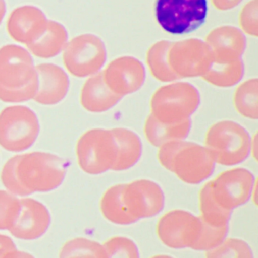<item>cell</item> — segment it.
I'll list each match as a JSON object with an SVG mask.
<instances>
[{"instance_id": "cell-1", "label": "cell", "mask_w": 258, "mask_h": 258, "mask_svg": "<svg viewBox=\"0 0 258 258\" xmlns=\"http://www.w3.org/2000/svg\"><path fill=\"white\" fill-rule=\"evenodd\" d=\"M66 176L63 159L45 152H32L13 156L1 172L2 183L16 197L47 192L61 186Z\"/></svg>"}, {"instance_id": "cell-2", "label": "cell", "mask_w": 258, "mask_h": 258, "mask_svg": "<svg viewBox=\"0 0 258 258\" xmlns=\"http://www.w3.org/2000/svg\"><path fill=\"white\" fill-rule=\"evenodd\" d=\"M38 76L30 53L17 45L0 48V101L23 103L33 99Z\"/></svg>"}, {"instance_id": "cell-3", "label": "cell", "mask_w": 258, "mask_h": 258, "mask_svg": "<svg viewBox=\"0 0 258 258\" xmlns=\"http://www.w3.org/2000/svg\"><path fill=\"white\" fill-rule=\"evenodd\" d=\"M161 165L187 184L197 185L212 174L216 163L205 146L196 143L174 141L159 147Z\"/></svg>"}, {"instance_id": "cell-4", "label": "cell", "mask_w": 258, "mask_h": 258, "mask_svg": "<svg viewBox=\"0 0 258 258\" xmlns=\"http://www.w3.org/2000/svg\"><path fill=\"white\" fill-rule=\"evenodd\" d=\"M200 104L201 95L195 86L187 82H173L153 94L150 114L163 123H180L190 119Z\"/></svg>"}, {"instance_id": "cell-5", "label": "cell", "mask_w": 258, "mask_h": 258, "mask_svg": "<svg viewBox=\"0 0 258 258\" xmlns=\"http://www.w3.org/2000/svg\"><path fill=\"white\" fill-rule=\"evenodd\" d=\"M251 139L249 132L238 122L221 121L208 131L205 147L216 165L234 166L240 165L249 157Z\"/></svg>"}, {"instance_id": "cell-6", "label": "cell", "mask_w": 258, "mask_h": 258, "mask_svg": "<svg viewBox=\"0 0 258 258\" xmlns=\"http://www.w3.org/2000/svg\"><path fill=\"white\" fill-rule=\"evenodd\" d=\"M39 133L37 116L29 107L10 106L0 113V146L7 151L19 153L28 150Z\"/></svg>"}, {"instance_id": "cell-7", "label": "cell", "mask_w": 258, "mask_h": 258, "mask_svg": "<svg viewBox=\"0 0 258 258\" xmlns=\"http://www.w3.org/2000/svg\"><path fill=\"white\" fill-rule=\"evenodd\" d=\"M207 0H158L156 17L161 27L174 35L198 30L205 23Z\"/></svg>"}, {"instance_id": "cell-8", "label": "cell", "mask_w": 258, "mask_h": 258, "mask_svg": "<svg viewBox=\"0 0 258 258\" xmlns=\"http://www.w3.org/2000/svg\"><path fill=\"white\" fill-rule=\"evenodd\" d=\"M77 161L86 174L98 175L112 171L116 159V146L111 129L92 128L77 141Z\"/></svg>"}, {"instance_id": "cell-9", "label": "cell", "mask_w": 258, "mask_h": 258, "mask_svg": "<svg viewBox=\"0 0 258 258\" xmlns=\"http://www.w3.org/2000/svg\"><path fill=\"white\" fill-rule=\"evenodd\" d=\"M106 60L104 45L91 35L74 38L64 49L65 68L71 75L79 78L90 77L99 73Z\"/></svg>"}, {"instance_id": "cell-10", "label": "cell", "mask_w": 258, "mask_h": 258, "mask_svg": "<svg viewBox=\"0 0 258 258\" xmlns=\"http://www.w3.org/2000/svg\"><path fill=\"white\" fill-rule=\"evenodd\" d=\"M211 182L215 201L230 212L248 203L256 186L254 174L244 168L224 171Z\"/></svg>"}, {"instance_id": "cell-11", "label": "cell", "mask_w": 258, "mask_h": 258, "mask_svg": "<svg viewBox=\"0 0 258 258\" xmlns=\"http://www.w3.org/2000/svg\"><path fill=\"white\" fill-rule=\"evenodd\" d=\"M199 217L185 210H172L164 215L157 224L161 242L172 249L192 248L199 236Z\"/></svg>"}, {"instance_id": "cell-12", "label": "cell", "mask_w": 258, "mask_h": 258, "mask_svg": "<svg viewBox=\"0 0 258 258\" xmlns=\"http://www.w3.org/2000/svg\"><path fill=\"white\" fill-rule=\"evenodd\" d=\"M123 199L127 210L136 221L153 218L165 208L163 190L152 180L141 179L124 184Z\"/></svg>"}, {"instance_id": "cell-13", "label": "cell", "mask_w": 258, "mask_h": 258, "mask_svg": "<svg viewBox=\"0 0 258 258\" xmlns=\"http://www.w3.org/2000/svg\"><path fill=\"white\" fill-rule=\"evenodd\" d=\"M20 211L9 233L24 241L42 237L51 224V215L45 205L31 198L20 199Z\"/></svg>"}, {"instance_id": "cell-14", "label": "cell", "mask_w": 258, "mask_h": 258, "mask_svg": "<svg viewBox=\"0 0 258 258\" xmlns=\"http://www.w3.org/2000/svg\"><path fill=\"white\" fill-rule=\"evenodd\" d=\"M102 75L111 90L122 98L139 91L146 80L143 65L131 57L114 60L103 71Z\"/></svg>"}, {"instance_id": "cell-15", "label": "cell", "mask_w": 258, "mask_h": 258, "mask_svg": "<svg viewBox=\"0 0 258 258\" xmlns=\"http://www.w3.org/2000/svg\"><path fill=\"white\" fill-rule=\"evenodd\" d=\"M48 21L39 8L27 5L17 8L10 14L6 28L14 40L27 46L43 34Z\"/></svg>"}, {"instance_id": "cell-16", "label": "cell", "mask_w": 258, "mask_h": 258, "mask_svg": "<svg viewBox=\"0 0 258 258\" xmlns=\"http://www.w3.org/2000/svg\"><path fill=\"white\" fill-rule=\"evenodd\" d=\"M168 61L179 80L202 77L213 63L214 54L201 45H182L171 51Z\"/></svg>"}, {"instance_id": "cell-17", "label": "cell", "mask_w": 258, "mask_h": 258, "mask_svg": "<svg viewBox=\"0 0 258 258\" xmlns=\"http://www.w3.org/2000/svg\"><path fill=\"white\" fill-rule=\"evenodd\" d=\"M38 89L33 100L42 105L51 106L60 103L68 95L69 77L58 65L40 63L36 67Z\"/></svg>"}, {"instance_id": "cell-18", "label": "cell", "mask_w": 258, "mask_h": 258, "mask_svg": "<svg viewBox=\"0 0 258 258\" xmlns=\"http://www.w3.org/2000/svg\"><path fill=\"white\" fill-rule=\"evenodd\" d=\"M80 98L82 107L93 113L109 111L122 99L107 86L102 72L92 76L85 82Z\"/></svg>"}, {"instance_id": "cell-19", "label": "cell", "mask_w": 258, "mask_h": 258, "mask_svg": "<svg viewBox=\"0 0 258 258\" xmlns=\"http://www.w3.org/2000/svg\"><path fill=\"white\" fill-rule=\"evenodd\" d=\"M111 131L116 146V159L112 171L130 169L142 157V140L137 134L128 128H115Z\"/></svg>"}, {"instance_id": "cell-20", "label": "cell", "mask_w": 258, "mask_h": 258, "mask_svg": "<svg viewBox=\"0 0 258 258\" xmlns=\"http://www.w3.org/2000/svg\"><path fill=\"white\" fill-rule=\"evenodd\" d=\"M68 40L66 28L57 21H48L43 34L27 45V48L33 55L39 58H51L65 49Z\"/></svg>"}, {"instance_id": "cell-21", "label": "cell", "mask_w": 258, "mask_h": 258, "mask_svg": "<svg viewBox=\"0 0 258 258\" xmlns=\"http://www.w3.org/2000/svg\"><path fill=\"white\" fill-rule=\"evenodd\" d=\"M192 128V120L188 119L177 124H166L159 122L151 114L144 125V134L147 141L156 147L166 143L183 141L187 138Z\"/></svg>"}, {"instance_id": "cell-22", "label": "cell", "mask_w": 258, "mask_h": 258, "mask_svg": "<svg viewBox=\"0 0 258 258\" xmlns=\"http://www.w3.org/2000/svg\"><path fill=\"white\" fill-rule=\"evenodd\" d=\"M124 184L111 186L103 194L100 209L109 222L120 226H127L137 222L127 210L123 199Z\"/></svg>"}, {"instance_id": "cell-23", "label": "cell", "mask_w": 258, "mask_h": 258, "mask_svg": "<svg viewBox=\"0 0 258 258\" xmlns=\"http://www.w3.org/2000/svg\"><path fill=\"white\" fill-rule=\"evenodd\" d=\"M244 74V65L240 60L230 63H218L214 60L210 69L202 78L216 87L231 88L242 81Z\"/></svg>"}, {"instance_id": "cell-24", "label": "cell", "mask_w": 258, "mask_h": 258, "mask_svg": "<svg viewBox=\"0 0 258 258\" xmlns=\"http://www.w3.org/2000/svg\"><path fill=\"white\" fill-rule=\"evenodd\" d=\"M199 207L201 221L215 227L229 225L233 212L221 207L214 199L212 182H208L199 192Z\"/></svg>"}, {"instance_id": "cell-25", "label": "cell", "mask_w": 258, "mask_h": 258, "mask_svg": "<svg viewBox=\"0 0 258 258\" xmlns=\"http://www.w3.org/2000/svg\"><path fill=\"white\" fill-rule=\"evenodd\" d=\"M234 106L239 114L256 120L258 117V80L250 79L239 85L234 94Z\"/></svg>"}, {"instance_id": "cell-26", "label": "cell", "mask_w": 258, "mask_h": 258, "mask_svg": "<svg viewBox=\"0 0 258 258\" xmlns=\"http://www.w3.org/2000/svg\"><path fill=\"white\" fill-rule=\"evenodd\" d=\"M59 258H106L103 245L86 238H74L64 244Z\"/></svg>"}, {"instance_id": "cell-27", "label": "cell", "mask_w": 258, "mask_h": 258, "mask_svg": "<svg viewBox=\"0 0 258 258\" xmlns=\"http://www.w3.org/2000/svg\"><path fill=\"white\" fill-rule=\"evenodd\" d=\"M148 63L151 74L159 81L170 83L180 80L170 67L165 47H158L151 50Z\"/></svg>"}, {"instance_id": "cell-28", "label": "cell", "mask_w": 258, "mask_h": 258, "mask_svg": "<svg viewBox=\"0 0 258 258\" xmlns=\"http://www.w3.org/2000/svg\"><path fill=\"white\" fill-rule=\"evenodd\" d=\"M205 258H254L250 245L240 239H226L219 246L206 252Z\"/></svg>"}, {"instance_id": "cell-29", "label": "cell", "mask_w": 258, "mask_h": 258, "mask_svg": "<svg viewBox=\"0 0 258 258\" xmlns=\"http://www.w3.org/2000/svg\"><path fill=\"white\" fill-rule=\"evenodd\" d=\"M228 233L229 225L215 227L201 221L199 236L192 248L198 251H211L224 242Z\"/></svg>"}, {"instance_id": "cell-30", "label": "cell", "mask_w": 258, "mask_h": 258, "mask_svg": "<svg viewBox=\"0 0 258 258\" xmlns=\"http://www.w3.org/2000/svg\"><path fill=\"white\" fill-rule=\"evenodd\" d=\"M106 258H140L139 248L132 239L115 236L103 244Z\"/></svg>"}, {"instance_id": "cell-31", "label": "cell", "mask_w": 258, "mask_h": 258, "mask_svg": "<svg viewBox=\"0 0 258 258\" xmlns=\"http://www.w3.org/2000/svg\"><path fill=\"white\" fill-rule=\"evenodd\" d=\"M20 199L6 190H0V230H9L20 211Z\"/></svg>"}, {"instance_id": "cell-32", "label": "cell", "mask_w": 258, "mask_h": 258, "mask_svg": "<svg viewBox=\"0 0 258 258\" xmlns=\"http://www.w3.org/2000/svg\"><path fill=\"white\" fill-rule=\"evenodd\" d=\"M16 248V245L12 238L0 233V258L3 257L9 251Z\"/></svg>"}, {"instance_id": "cell-33", "label": "cell", "mask_w": 258, "mask_h": 258, "mask_svg": "<svg viewBox=\"0 0 258 258\" xmlns=\"http://www.w3.org/2000/svg\"><path fill=\"white\" fill-rule=\"evenodd\" d=\"M2 258H36L30 253L24 251L15 249L6 253Z\"/></svg>"}, {"instance_id": "cell-34", "label": "cell", "mask_w": 258, "mask_h": 258, "mask_svg": "<svg viewBox=\"0 0 258 258\" xmlns=\"http://www.w3.org/2000/svg\"><path fill=\"white\" fill-rule=\"evenodd\" d=\"M6 12V4L5 0H0V24L3 22V18Z\"/></svg>"}, {"instance_id": "cell-35", "label": "cell", "mask_w": 258, "mask_h": 258, "mask_svg": "<svg viewBox=\"0 0 258 258\" xmlns=\"http://www.w3.org/2000/svg\"><path fill=\"white\" fill-rule=\"evenodd\" d=\"M150 258H174L169 255H165V254H159V255L153 256Z\"/></svg>"}]
</instances>
